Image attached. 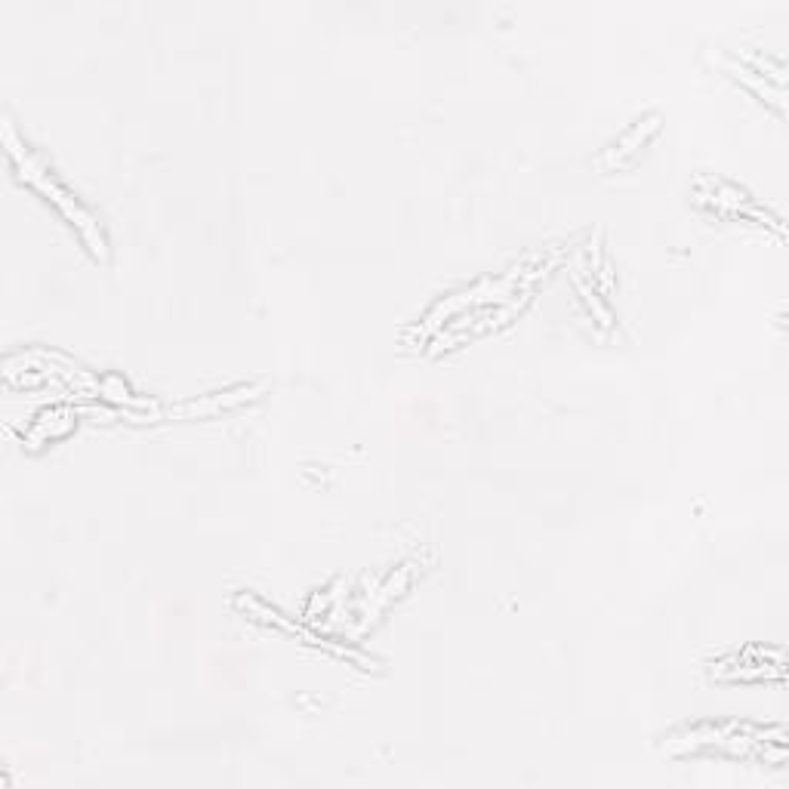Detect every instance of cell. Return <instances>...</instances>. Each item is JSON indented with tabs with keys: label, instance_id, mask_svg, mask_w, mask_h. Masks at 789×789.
I'll list each match as a JSON object with an SVG mask.
<instances>
[{
	"label": "cell",
	"instance_id": "1",
	"mask_svg": "<svg viewBox=\"0 0 789 789\" xmlns=\"http://www.w3.org/2000/svg\"><path fill=\"white\" fill-rule=\"evenodd\" d=\"M7 145H10V142H7ZM10 155H13V158L22 164V176H25L28 182H34L37 189H41L44 195H50V198H53V204H56V207H59V210H62V213H65V216H68V219H71V222L81 229V235H84V241L90 244V250H93L96 256H102V259H105V253H108V250H105V238H102V232H99V225L93 222V216H90V213H84V210L78 207V201H74V198H71L65 189H59V185H56V182H53V179H50V176L41 170V167H37V164L28 158V155L22 158L16 145H10Z\"/></svg>",
	"mask_w": 789,
	"mask_h": 789
},
{
	"label": "cell",
	"instance_id": "2",
	"mask_svg": "<svg viewBox=\"0 0 789 789\" xmlns=\"http://www.w3.org/2000/svg\"><path fill=\"white\" fill-rule=\"evenodd\" d=\"M262 392H266V386H238L232 392H216V395H207V398L176 404V407H170V417H204V413H213V410H222V407H235V404L253 401Z\"/></svg>",
	"mask_w": 789,
	"mask_h": 789
},
{
	"label": "cell",
	"instance_id": "3",
	"mask_svg": "<svg viewBox=\"0 0 789 789\" xmlns=\"http://www.w3.org/2000/svg\"><path fill=\"white\" fill-rule=\"evenodd\" d=\"M657 130H660V118H648L645 124H635V127H632V130H629V133H626V136H623V139L614 145V148H611L608 158H605V164H608V167H614V164H623V161H626V158L635 152V148H642V145H645V139H648L651 133H657Z\"/></svg>",
	"mask_w": 789,
	"mask_h": 789
},
{
	"label": "cell",
	"instance_id": "4",
	"mask_svg": "<svg viewBox=\"0 0 789 789\" xmlns=\"http://www.w3.org/2000/svg\"><path fill=\"white\" fill-rule=\"evenodd\" d=\"M74 423V413L68 410H50V413H41V420L34 423L31 429V438H56V435H65Z\"/></svg>",
	"mask_w": 789,
	"mask_h": 789
}]
</instances>
